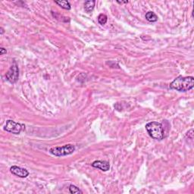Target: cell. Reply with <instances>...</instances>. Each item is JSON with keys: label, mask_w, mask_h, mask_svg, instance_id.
I'll list each match as a JSON object with an SVG mask.
<instances>
[{"label": "cell", "mask_w": 194, "mask_h": 194, "mask_svg": "<svg viewBox=\"0 0 194 194\" xmlns=\"http://www.w3.org/2000/svg\"><path fill=\"white\" fill-rule=\"evenodd\" d=\"M194 87L193 77L178 76L170 84V88L179 92H187Z\"/></svg>", "instance_id": "1"}, {"label": "cell", "mask_w": 194, "mask_h": 194, "mask_svg": "<svg viewBox=\"0 0 194 194\" xmlns=\"http://www.w3.org/2000/svg\"><path fill=\"white\" fill-rule=\"evenodd\" d=\"M146 130L149 135L157 140H162L165 137V131L162 124L157 121H152L146 124Z\"/></svg>", "instance_id": "2"}, {"label": "cell", "mask_w": 194, "mask_h": 194, "mask_svg": "<svg viewBox=\"0 0 194 194\" xmlns=\"http://www.w3.org/2000/svg\"><path fill=\"white\" fill-rule=\"evenodd\" d=\"M75 150V147L72 144L65 145L63 147H52L50 149V152L55 156H65L72 154Z\"/></svg>", "instance_id": "3"}, {"label": "cell", "mask_w": 194, "mask_h": 194, "mask_svg": "<svg viewBox=\"0 0 194 194\" xmlns=\"http://www.w3.org/2000/svg\"><path fill=\"white\" fill-rule=\"evenodd\" d=\"M5 131L14 134H19L22 131L25 129V125L24 124L17 123L12 120L6 121L5 127Z\"/></svg>", "instance_id": "4"}, {"label": "cell", "mask_w": 194, "mask_h": 194, "mask_svg": "<svg viewBox=\"0 0 194 194\" xmlns=\"http://www.w3.org/2000/svg\"><path fill=\"white\" fill-rule=\"evenodd\" d=\"M18 78H19V69L16 61H14L12 65L11 66L10 69L5 74V78L9 83H14L18 81Z\"/></svg>", "instance_id": "5"}, {"label": "cell", "mask_w": 194, "mask_h": 194, "mask_svg": "<svg viewBox=\"0 0 194 194\" xmlns=\"http://www.w3.org/2000/svg\"><path fill=\"white\" fill-rule=\"evenodd\" d=\"M11 173L12 175L18 176L21 178H25L29 175V171L25 168H22L18 166L14 165L10 168Z\"/></svg>", "instance_id": "6"}, {"label": "cell", "mask_w": 194, "mask_h": 194, "mask_svg": "<svg viewBox=\"0 0 194 194\" xmlns=\"http://www.w3.org/2000/svg\"><path fill=\"white\" fill-rule=\"evenodd\" d=\"M91 165L96 168H99L103 171H107L110 169V164L107 161H95L91 164Z\"/></svg>", "instance_id": "7"}, {"label": "cell", "mask_w": 194, "mask_h": 194, "mask_svg": "<svg viewBox=\"0 0 194 194\" xmlns=\"http://www.w3.org/2000/svg\"><path fill=\"white\" fill-rule=\"evenodd\" d=\"M95 4H96V1H94V0H92V1H87V2H85V3H84L85 11L88 13L91 12V11H92L94 9V7H95Z\"/></svg>", "instance_id": "8"}, {"label": "cell", "mask_w": 194, "mask_h": 194, "mask_svg": "<svg viewBox=\"0 0 194 194\" xmlns=\"http://www.w3.org/2000/svg\"><path fill=\"white\" fill-rule=\"evenodd\" d=\"M55 3H56L57 5H58L61 8H62L63 9H65V10H70L71 9V5L69 3L68 1H66V0H62V1H55Z\"/></svg>", "instance_id": "9"}, {"label": "cell", "mask_w": 194, "mask_h": 194, "mask_svg": "<svg viewBox=\"0 0 194 194\" xmlns=\"http://www.w3.org/2000/svg\"><path fill=\"white\" fill-rule=\"evenodd\" d=\"M146 19L149 22H155L158 21V16L153 11H148L146 14Z\"/></svg>", "instance_id": "10"}, {"label": "cell", "mask_w": 194, "mask_h": 194, "mask_svg": "<svg viewBox=\"0 0 194 194\" xmlns=\"http://www.w3.org/2000/svg\"><path fill=\"white\" fill-rule=\"evenodd\" d=\"M107 20L108 18L106 14H100L99 16H98V22H99L101 25L106 24V22H107Z\"/></svg>", "instance_id": "11"}, {"label": "cell", "mask_w": 194, "mask_h": 194, "mask_svg": "<svg viewBox=\"0 0 194 194\" xmlns=\"http://www.w3.org/2000/svg\"><path fill=\"white\" fill-rule=\"evenodd\" d=\"M69 192L71 193H83V192L78 187L74 185H70V187H69Z\"/></svg>", "instance_id": "12"}, {"label": "cell", "mask_w": 194, "mask_h": 194, "mask_svg": "<svg viewBox=\"0 0 194 194\" xmlns=\"http://www.w3.org/2000/svg\"><path fill=\"white\" fill-rule=\"evenodd\" d=\"M7 51L6 50H5L4 48H0V55H4V54H6Z\"/></svg>", "instance_id": "13"}, {"label": "cell", "mask_w": 194, "mask_h": 194, "mask_svg": "<svg viewBox=\"0 0 194 194\" xmlns=\"http://www.w3.org/2000/svg\"><path fill=\"white\" fill-rule=\"evenodd\" d=\"M117 2L119 4H124V3H128V1H125V2H120V1H117Z\"/></svg>", "instance_id": "14"}, {"label": "cell", "mask_w": 194, "mask_h": 194, "mask_svg": "<svg viewBox=\"0 0 194 194\" xmlns=\"http://www.w3.org/2000/svg\"><path fill=\"white\" fill-rule=\"evenodd\" d=\"M0 30H1V34H3V33H4V29L2 28V27H1V28H0Z\"/></svg>", "instance_id": "15"}]
</instances>
